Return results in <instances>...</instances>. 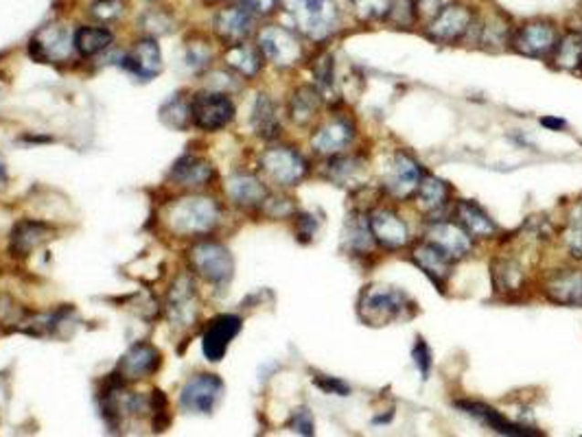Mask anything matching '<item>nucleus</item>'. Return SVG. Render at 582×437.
Masks as SVG:
<instances>
[{"label": "nucleus", "mask_w": 582, "mask_h": 437, "mask_svg": "<svg viewBox=\"0 0 582 437\" xmlns=\"http://www.w3.org/2000/svg\"><path fill=\"white\" fill-rule=\"evenodd\" d=\"M221 208L215 199L188 195L175 199L164 210V224L177 236H204L219 224Z\"/></svg>", "instance_id": "1"}, {"label": "nucleus", "mask_w": 582, "mask_h": 437, "mask_svg": "<svg viewBox=\"0 0 582 437\" xmlns=\"http://www.w3.org/2000/svg\"><path fill=\"white\" fill-rule=\"evenodd\" d=\"M414 304L401 289L390 285H368L357 302V315L368 326H387L409 317Z\"/></svg>", "instance_id": "2"}, {"label": "nucleus", "mask_w": 582, "mask_h": 437, "mask_svg": "<svg viewBox=\"0 0 582 437\" xmlns=\"http://www.w3.org/2000/svg\"><path fill=\"white\" fill-rule=\"evenodd\" d=\"M282 5L293 26L313 42L326 40L340 25L337 0H282Z\"/></svg>", "instance_id": "3"}, {"label": "nucleus", "mask_w": 582, "mask_h": 437, "mask_svg": "<svg viewBox=\"0 0 582 437\" xmlns=\"http://www.w3.org/2000/svg\"><path fill=\"white\" fill-rule=\"evenodd\" d=\"M259 164L263 175L280 188L296 186L298 182H302L309 173V162L304 160L302 153L296 151L293 147L285 145L265 149V151L260 153Z\"/></svg>", "instance_id": "4"}, {"label": "nucleus", "mask_w": 582, "mask_h": 437, "mask_svg": "<svg viewBox=\"0 0 582 437\" xmlns=\"http://www.w3.org/2000/svg\"><path fill=\"white\" fill-rule=\"evenodd\" d=\"M257 47L263 59H268L270 64L279 66V68H291L302 59V42L291 29L280 25H270L263 26L259 31Z\"/></svg>", "instance_id": "5"}, {"label": "nucleus", "mask_w": 582, "mask_h": 437, "mask_svg": "<svg viewBox=\"0 0 582 437\" xmlns=\"http://www.w3.org/2000/svg\"><path fill=\"white\" fill-rule=\"evenodd\" d=\"M188 261L196 274L202 276L204 280L213 282V285H224L235 274V261L232 254L224 245L215 241H202L191 247L188 252Z\"/></svg>", "instance_id": "6"}, {"label": "nucleus", "mask_w": 582, "mask_h": 437, "mask_svg": "<svg viewBox=\"0 0 582 437\" xmlns=\"http://www.w3.org/2000/svg\"><path fill=\"white\" fill-rule=\"evenodd\" d=\"M423 169L407 151H395L390 156V162L386 164L381 186L390 197L395 199H409L418 191L420 180H423Z\"/></svg>", "instance_id": "7"}, {"label": "nucleus", "mask_w": 582, "mask_h": 437, "mask_svg": "<svg viewBox=\"0 0 582 437\" xmlns=\"http://www.w3.org/2000/svg\"><path fill=\"white\" fill-rule=\"evenodd\" d=\"M235 119V103L224 92H199L191 99V123L204 131H217Z\"/></svg>", "instance_id": "8"}, {"label": "nucleus", "mask_w": 582, "mask_h": 437, "mask_svg": "<svg viewBox=\"0 0 582 437\" xmlns=\"http://www.w3.org/2000/svg\"><path fill=\"white\" fill-rule=\"evenodd\" d=\"M31 57H36L37 62H69L73 57L75 51V36H70V31L64 25H47L42 26L29 42Z\"/></svg>", "instance_id": "9"}, {"label": "nucleus", "mask_w": 582, "mask_h": 437, "mask_svg": "<svg viewBox=\"0 0 582 437\" xmlns=\"http://www.w3.org/2000/svg\"><path fill=\"white\" fill-rule=\"evenodd\" d=\"M224 396V380L217 374H196L182 390L180 405L188 413H213Z\"/></svg>", "instance_id": "10"}, {"label": "nucleus", "mask_w": 582, "mask_h": 437, "mask_svg": "<svg viewBox=\"0 0 582 437\" xmlns=\"http://www.w3.org/2000/svg\"><path fill=\"white\" fill-rule=\"evenodd\" d=\"M409 258H412V263L420 271H423L427 278L434 282L438 289L440 291L445 289L447 280L451 278V274H453V263H456V258H453L451 254L442 250L438 243L423 239L412 247Z\"/></svg>", "instance_id": "11"}, {"label": "nucleus", "mask_w": 582, "mask_h": 437, "mask_svg": "<svg viewBox=\"0 0 582 437\" xmlns=\"http://www.w3.org/2000/svg\"><path fill=\"white\" fill-rule=\"evenodd\" d=\"M473 29V11L464 5H449L434 16V20L427 26V37L434 42L453 44L462 40Z\"/></svg>", "instance_id": "12"}, {"label": "nucleus", "mask_w": 582, "mask_h": 437, "mask_svg": "<svg viewBox=\"0 0 582 437\" xmlns=\"http://www.w3.org/2000/svg\"><path fill=\"white\" fill-rule=\"evenodd\" d=\"M368 225L376 245H381L387 252L403 250L409 243L407 224L392 208H375L368 214Z\"/></svg>", "instance_id": "13"}, {"label": "nucleus", "mask_w": 582, "mask_h": 437, "mask_svg": "<svg viewBox=\"0 0 582 437\" xmlns=\"http://www.w3.org/2000/svg\"><path fill=\"white\" fill-rule=\"evenodd\" d=\"M354 140V123L348 116H331L312 136V147L320 156H337Z\"/></svg>", "instance_id": "14"}, {"label": "nucleus", "mask_w": 582, "mask_h": 437, "mask_svg": "<svg viewBox=\"0 0 582 437\" xmlns=\"http://www.w3.org/2000/svg\"><path fill=\"white\" fill-rule=\"evenodd\" d=\"M558 36L550 22H528L510 37L513 48L525 57H547L556 47Z\"/></svg>", "instance_id": "15"}, {"label": "nucleus", "mask_w": 582, "mask_h": 437, "mask_svg": "<svg viewBox=\"0 0 582 437\" xmlns=\"http://www.w3.org/2000/svg\"><path fill=\"white\" fill-rule=\"evenodd\" d=\"M254 25H257V16L252 11L243 7V5H228V7L219 9L217 16L213 20V29L217 33V37L224 44H241L248 42V37L252 36Z\"/></svg>", "instance_id": "16"}, {"label": "nucleus", "mask_w": 582, "mask_h": 437, "mask_svg": "<svg viewBox=\"0 0 582 437\" xmlns=\"http://www.w3.org/2000/svg\"><path fill=\"white\" fill-rule=\"evenodd\" d=\"M543 296L561 307H582V267L554 269L543 282Z\"/></svg>", "instance_id": "17"}, {"label": "nucleus", "mask_w": 582, "mask_h": 437, "mask_svg": "<svg viewBox=\"0 0 582 437\" xmlns=\"http://www.w3.org/2000/svg\"><path fill=\"white\" fill-rule=\"evenodd\" d=\"M425 239L438 243L442 250L451 254L453 258H467L471 252H473V236L469 234L458 221H449V219H434L429 221L425 230Z\"/></svg>", "instance_id": "18"}, {"label": "nucleus", "mask_w": 582, "mask_h": 437, "mask_svg": "<svg viewBox=\"0 0 582 437\" xmlns=\"http://www.w3.org/2000/svg\"><path fill=\"white\" fill-rule=\"evenodd\" d=\"M121 62L141 79H153L163 70V53L153 37H143L121 57Z\"/></svg>", "instance_id": "19"}, {"label": "nucleus", "mask_w": 582, "mask_h": 437, "mask_svg": "<svg viewBox=\"0 0 582 437\" xmlns=\"http://www.w3.org/2000/svg\"><path fill=\"white\" fill-rule=\"evenodd\" d=\"M241 330V319L237 315H221L208 326L206 333H204L202 346L204 354H206L208 361H219L228 350L230 341L239 335Z\"/></svg>", "instance_id": "20"}, {"label": "nucleus", "mask_w": 582, "mask_h": 437, "mask_svg": "<svg viewBox=\"0 0 582 437\" xmlns=\"http://www.w3.org/2000/svg\"><path fill=\"white\" fill-rule=\"evenodd\" d=\"M160 368V352L149 344H136L130 348L119 363V374L125 380L147 379Z\"/></svg>", "instance_id": "21"}, {"label": "nucleus", "mask_w": 582, "mask_h": 437, "mask_svg": "<svg viewBox=\"0 0 582 437\" xmlns=\"http://www.w3.org/2000/svg\"><path fill=\"white\" fill-rule=\"evenodd\" d=\"M226 195L241 208H260L270 192L268 186L263 184V180H259L257 175L237 173L226 184Z\"/></svg>", "instance_id": "22"}, {"label": "nucleus", "mask_w": 582, "mask_h": 437, "mask_svg": "<svg viewBox=\"0 0 582 437\" xmlns=\"http://www.w3.org/2000/svg\"><path fill=\"white\" fill-rule=\"evenodd\" d=\"M53 228H48L42 221H20L14 230H11V254L14 256H29L36 252L42 243L53 239Z\"/></svg>", "instance_id": "23"}, {"label": "nucleus", "mask_w": 582, "mask_h": 437, "mask_svg": "<svg viewBox=\"0 0 582 437\" xmlns=\"http://www.w3.org/2000/svg\"><path fill=\"white\" fill-rule=\"evenodd\" d=\"M456 407L462 409L467 416L478 420V422L484 424V427H489L491 431H497V433L502 435H539L532 429L517 427V424H513L508 418H503L502 413L495 411V409L489 405H484V402L462 401V402H456Z\"/></svg>", "instance_id": "24"}, {"label": "nucleus", "mask_w": 582, "mask_h": 437, "mask_svg": "<svg viewBox=\"0 0 582 437\" xmlns=\"http://www.w3.org/2000/svg\"><path fill=\"white\" fill-rule=\"evenodd\" d=\"M215 177V167L208 162L206 158L199 156H182L171 169V180L175 182L177 186H186V188H199L206 186L210 180Z\"/></svg>", "instance_id": "25"}, {"label": "nucleus", "mask_w": 582, "mask_h": 437, "mask_svg": "<svg viewBox=\"0 0 582 437\" xmlns=\"http://www.w3.org/2000/svg\"><path fill=\"white\" fill-rule=\"evenodd\" d=\"M492 269V286L497 293H517L525 286L528 274L514 256H499L491 265Z\"/></svg>", "instance_id": "26"}, {"label": "nucleus", "mask_w": 582, "mask_h": 437, "mask_svg": "<svg viewBox=\"0 0 582 437\" xmlns=\"http://www.w3.org/2000/svg\"><path fill=\"white\" fill-rule=\"evenodd\" d=\"M456 217L458 224L469 232L473 239H492L497 234V224L489 214L481 210L475 202L462 199L456 206Z\"/></svg>", "instance_id": "27"}, {"label": "nucleus", "mask_w": 582, "mask_h": 437, "mask_svg": "<svg viewBox=\"0 0 582 437\" xmlns=\"http://www.w3.org/2000/svg\"><path fill=\"white\" fill-rule=\"evenodd\" d=\"M320 108H323V92H320V88L301 86L290 99V119L296 125L307 127L318 119Z\"/></svg>", "instance_id": "28"}, {"label": "nucleus", "mask_w": 582, "mask_h": 437, "mask_svg": "<svg viewBox=\"0 0 582 437\" xmlns=\"http://www.w3.org/2000/svg\"><path fill=\"white\" fill-rule=\"evenodd\" d=\"M414 197L423 213L427 214L440 213V210L449 203V199H451V186H449L445 180H440V177L425 173Z\"/></svg>", "instance_id": "29"}, {"label": "nucleus", "mask_w": 582, "mask_h": 437, "mask_svg": "<svg viewBox=\"0 0 582 437\" xmlns=\"http://www.w3.org/2000/svg\"><path fill=\"white\" fill-rule=\"evenodd\" d=\"M344 243L353 254H370L375 250L376 241L370 232L368 225V214L354 213L348 217L346 228H344Z\"/></svg>", "instance_id": "30"}, {"label": "nucleus", "mask_w": 582, "mask_h": 437, "mask_svg": "<svg viewBox=\"0 0 582 437\" xmlns=\"http://www.w3.org/2000/svg\"><path fill=\"white\" fill-rule=\"evenodd\" d=\"M226 64L230 66L232 70H237L241 77H252L259 75L260 64H263V55H260L259 47H252V44L241 42V44H232L226 51Z\"/></svg>", "instance_id": "31"}, {"label": "nucleus", "mask_w": 582, "mask_h": 437, "mask_svg": "<svg viewBox=\"0 0 582 437\" xmlns=\"http://www.w3.org/2000/svg\"><path fill=\"white\" fill-rule=\"evenodd\" d=\"M326 175L340 186H359L365 180V162L353 156H331Z\"/></svg>", "instance_id": "32"}, {"label": "nucleus", "mask_w": 582, "mask_h": 437, "mask_svg": "<svg viewBox=\"0 0 582 437\" xmlns=\"http://www.w3.org/2000/svg\"><path fill=\"white\" fill-rule=\"evenodd\" d=\"M252 125L257 134L265 140H274L280 136V120L276 114V105L268 94H259L257 103L252 109Z\"/></svg>", "instance_id": "33"}, {"label": "nucleus", "mask_w": 582, "mask_h": 437, "mask_svg": "<svg viewBox=\"0 0 582 437\" xmlns=\"http://www.w3.org/2000/svg\"><path fill=\"white\" fill-rule=\"evenodd\" d=\"M114 42L112 31L108 26H81L75 33V48L79 51L81 57H94V55L103 53Z\"/></svg>", "instance_id": "34"}, {"label": "nucleus", "mask_w": 582, "mask_h": 437, "mask_svg": "<svg viewBox=\"0 0 582 437\" xmlns=\"http://www.w3.org/2000/svg\"><path fill=\"white\" fill-rule=\"evenodd\" d=\"M552 62L561 70L582 68V33L569 31L567 36L556 42L552 51Z\"/></svg>", "instance_id": "35"}, {"label": "nucleus", "mask_w": 582, "mask_h": 437, "mask_svg": "<svg viewBox=\"0 0 582 437\" xmlns=\"http://www.w3.org/2000/svg\"><path fill=\"white\" fill-rule=\"evenodd\" d=\"M563 245L567 247L569 256L574 261L582 263V202L569 210L567 224H565L563 230Z\"/></svg>", "instance_id": "36"}, {"label": "nucleus", "mask_w": 582, "mask_h": 437, "mask_svg": "<svg viewBox=\"0 0 582 437\" xmlns=\"http://www.w3.org/2000/svg\"><path fill=\"white\" fill-rule=\"evenodd\" d=\"M127 11L125 0H94L90 5V18H94L99 25H112V22L121 20Z\"/></svg>", "instance_id": "37"}, {"label": "nucleus", "mask_w": 582, "mask_h": 437, "mask_svg": "<svg viewBox=\"0 0 582 437\" xmlns=\"http://www.w3.org/2000/svg\"><path fill=\"white\" fill-rule=\"evenodd\" d=\"M354 14L362 20H384L390 16L395 0H351Z\"/></svg>", "instance_id": "38"}, {"label": "nucleus", "mask_w": 582, "mask_h": 437, "mask_svg": "<svg viewBox=\"0 0 582 437\" xmlns=\"http://www.w3.org/2000/svg\"><path fill=\"white\" fill-rule=\"evenodd\" d=\"M141 25H143V29H145L147 33H152V36H164V33L175 29L171 14H166L164 9H158V7L145 11L141 18Z\"/></svg>", "instance_id": "39"}, {"label": "nucleus", "mask_w": 582, "mask_h": 437, "mask_svg": "<svg viewBox=\"0 0 582 437\" xmlns=\"http://www.w3.org/2000/svg\"><path fill=\"white\" fill-rule=\"evenodd\" d=\"M210 59V47L206 42H188V66L204 68Z\"/></svg>", "instance_id": "40"}, {"label": "nucleus", "mask_w": 582, "mask_h": 437, "mask_svg": "<svg viewBox=\"0 0 582 437\" xmlns=\"http://www.w3.org/2000/svg\"><path fill=\"white\" fill-rule=\"evenodd\" d=\"M412 357H414L416 368H418V372L423 374V379H427V374H429V369H431V352L423 339L416 341Z\"/></svg>", "instance_id": "41"}, {"label": "nucleus", "mask_w": 582, "mask_h": 437, "mask_svg": "<svg viewBox=\"0 0 582 437\" xmlns=\"http://www.w3.org/2000/svg\"><path fill=\"white\" fill-rule=\"evenodd\" d=\"M315 385L320 387V390H324L326 394H340V396H348V385L342 383V380L337 379H331V376H315Z\"/></svg>", "instance_id": "42"}, {"label": "nucleus", "mask_w": 582, "mask_h": 437, "mask_svg": "<svg viewBox=\"0 0 582 437\" xmlns=\"http://www.w3.org/2000/svg\"><path fill=\"white\" fill-rule=\"evenodd\" d=\"M291 429L296 433H304V435H312L313 433V418L309 413V409H298L296 416L291 420Z\"/></svg>", "instance_id": "43"}, {"label": "nucleus", "mask_w": 582, "mask_h": 437, "mask_svg": "<svg viewBox=\"0 0 582 437\" xmlns=\"http://www.w3.org/2000/svg\"><path fill=\"white\" fill-rule=\"evenodd\" d=\"M243 7L252 11L254 16H268L276 9L279 0H239Z\"/></svg>", "instance_id": "44"}, {"label": "nucleus", "mask_w": 582, "mask_h": 437, "mask_svg": "<svg viewBox=\"0 0 582 437\" xmlns=\"http://www.w3.org/2000/svg\"><path fill=\"white\" fill-rule=\"evenodd\" d=\"M298 225H301V228H298L301 241L312 239V236L315 234V221H313V217H309V214H301V217H298Z\"/></svg>", "instance_id": "45"}, {"label": "nucleus", "mask_w": 582, "mask_h": 437, "mask_svg": "<svg viewBox=\"0 0 582 437\" xmlns=\"http://www.w3.org/2000/svg\"><path fill=\"white\" fill-rule=\"evenodd\" d=\"M416 11L427 16H436L442 9V0H414Z\"/></svg>", "instance_id": "46"}, {"label": "nucleus", "mask_w": 582, "mask_h": 437, "mask_svg": "<svg viewBox=\"0 0 582 437\" xmlns=\"http://www.w3.org/2000/svg\"><path fill=\"white\" fill-rule=\"evenodd\" d=\"M5 180H7V173H5V164L3 160H0V188L5 186Z\"/></svg>", "instance_id": "47"}, {"label": "nucleus", "mask_w": 582, "mask_h": 437, "mask_svg": "<svg viewBox=\"0 0 582 437\" xmlns=\"http://www.w3.org/2000/svg\"><path fill=\"white\" fill-rule=\"evenodd\" d=\"M543 125H550V127H563L561 120H552V119H543Z\"/></svg>", "instance_id": "48"}, {"label": "nucleus", "mask_w": 582, "mask_h": 437, "mask_svg": "<svg viewBox=\"0 0 582 437\" xmlns=\"http://www.w3.org/2000/svg\"><path fill=\"white\" fill-rule=\"evenodd\" d=\"M210 3H219V0H210Z\"/></svg>", "instance_id": "49"}]
</instances>
